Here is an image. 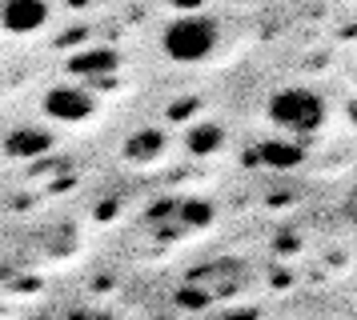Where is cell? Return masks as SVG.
Returning a JSON list of instances; mask_svg holds the SVG:
<instances>
[{"label":"cell","instance_id":"cell-7","mask_svg":"<svg viewBox=\"0 0 357 320\" xmlns=\"http://www.w3.org/2000/svg\"><path fill=\"white\" fill-rule=\"evenodd\" d=\"M221 141H225V132H221L217 125H209V120L193 125V128H189V136H185V144H189V152H193V157H209V152H217Z\"/></svg>","mask_w":357,"mask_h":320},{"label":"cell","instance_id":"cell-9","mask_svg":"<svg viewBox=\"0 0 357 320\" xmlns=\"http://www.w3.org/2000/svg\"><path fill=\"white\" fill-rule=\"evenodd\" d=\"M161 148H165V136H161V132L141 128V132H137L129 144H125V157H129V160H153Z\"/></svg>","mask_w":357,"mask_h":320},{"label":"cell","instance_id":"cell-3","mask_svg":"<svg viewBox=\"0 0 357 320\" xmlns=\"http://www.w3.org/2000/svg\"><path fill=\"white\" fill-rule=\"evenodd\" d=\"M49 24L45 0H0V29L8 36H33Z\"/></svg>","mask_w":357,"mask_h":320},{"label":"cell","instance_id":"cell-5","mask_svg":"<svg viewBox=\"0 0 357 320\" xmlns=\"http://www.w3.org/2000/svg\"><path fill=\"white\" fill-rule=\"evenodd\" d=\"M68 68L77 72V77H109V72H116L121 68V61H116V52H109V48H89V52H77L73 61H68Z\"/></svg>","mask_w":357,"mask_h":320},{"label":"cell","instance_id":"cell-10","mask_svg":"<svg viewBox=\"0 0 357 320\" xmlns=\"http://www.w3.org/2000/svg\"><path fill=\"white\" fill-rule=\"evenodd\" d=\"M177 221H185V224H209L213 221V205H205V200H185V205H177Z\"/></svg>","mask_w":357,"mask_h":320},{"label":"cell","instance_id":"cell-1","mask_svg":"<svg viewBox=\"0 0 357 320\" xmlns=\"http://www.w3.org/2000/svg\"><path fill=\"white\" fill-rule=\"evenodd\" d=\"M161 48L165 56H173L181 64H201L217 48V24L205 16H177L161 32Z\"/></svg>","mask_w":357,"mask_h":320},{"label":"cell","instance_id":"cell-4","mask_svg":"<svg viewBox=\"0 0 357 320\" xmlns=\"http://www.w3.org/2000/svg\"><path fill=\"white\" fill-rule=\"evenodd\" d=\"M45 112L61 125H81V120L93 116V96H89V88H68V84L65 88H49Z\"/></svg>","mask_w":357,"mask_h":320},{"label":"cell","instance_id":"cell-8","mask_svg":"<svg viewBox=\"0 0 357 320\" xmlns=\"http://www.w3.org/2000/svg\"><path fill=\"white\" fill-rule=\"evenodd\" d=\"M257 157L269 164V168H293L301 164V144H289V141H269L257 148Z\"/></svg>","mask_w":357,"mask_h":320},{"label":"cell","instance_id":"cell-2","mask_svg":"<svg viewBox=\"0 0 357 320\" xmlns=\"http://www.w3.org/2000/svg\"><path fill=\"white\" fill-rule=\"evenodd\" d=\"M269 116L273 125H281L285 132H297V136H309L325 125V100L309 88H285L269 100Z\"/></svg>","mask_w":357,"mask_h":320},{"label":"cell","instance_id":"cell-6","mask_svg":"<svg viewBox=\"0 0 357 320\" xmlns=\"http://www.w3.org/2000/svg\"><path fill=\"white\" fill-rule=\"evenodd\" d=\"M52 144L49 132H40V128H20V132H13L8 141H4V152L8 157H36V152H45Z\"/></svg>","mask_w":357,"mask_h":320}]
</instances>
